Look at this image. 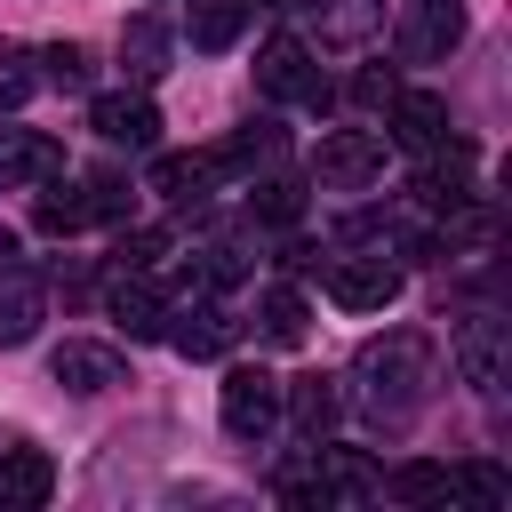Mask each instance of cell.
Listing matches in <instances>:
<instances>
[{"mask_svg": "<svg viewBox=\"0 0 512 512\" xmlns=\"http://www.w3.org/2000/svg\"><path fill=\"white\" fill-rule=\"evenodd\" d=\"M424 384H432V344H424L416 328H392L384 344L360 352V400H368L376 424L400 432V424L424 408Z\"/></svg>", "mask_w": 512, "mask_h": 512, "instance_id": "6da1fadb", "label": "cell"}, {"mask_svg": "<svg viewBox=\"0 0 512 512\" xmlns=\"http://www.w3.org/2000/svg\"><path fill=\"white\" fill-rule=\"evenodd\" d=\"M160 328H168V344H176L184 360H224V352H232V336H240V320H232L208 288H184V304H176V312H160Z\"/></svg>", "mask_w": 512, "mask_h": 512, "instance_id": "7a4b0ae2", "label": "cell"}, {"mask_svg": "<svg viewBox=\"0 0 512 512\" xmlns=\"http://www.w3.org/2000/svg\"><path fill=\"white\" fill-rule=\"evenodd\" d=\"M312 176L336 184V192L376 184V176H384V136H376V128H328V136L312 144Z\"/></svg>", "mask_w": 512, "mask_h": 512, "instance_id": "3957f363", "label": "cell"}, {"mask_svg": "<svg viewBox=\"0 0 512 512\" xmlns=\"http://www.w3.org/2000/svg\"><path fill=\"white\" fill-rule=\"evenodd\" d=\"M280 424V376L272 368H232L224 376V432L232 440H264Z\"/></svg>", "mask_w": 512, "mask_h": 512, "instance_id": "277c9868", "label": "cell"}, {"mask_svg": "<svg viewBox=\"0 0 512 512\" xmlns=\"http://www.w3.org/2000/svg\"><path fill=\"white\" fill-rule=\"evenodd\" d=\"M256 88L264 96H280V104H328V80L312 72V56H304V40H264V56H256Z\"/></svg>", "mask_w": 512, "mask_h": 512, "instance_id": "5b68a950", "label": "cell"}, {"mask_svg": "<svg viewBox=\"0 0 512 512\" xmlns=\"http://www.w3.org/2000/svg\"><path fill=\"white\" fill-rule=\"evenodd\" d=\"M464 40V8L456 0H416L408 16H400V32H392V48L408 56V64H424V56H448Z\"/></svg>", "mask_w": 512, "mask_h": 512, "instance_id": "8992f818", "label": "cell"}, {"mask_svg": "<svg viewBox=\"0 0 512 512\" xmlns=\"http://www.w3.org/2000/svg\"><path fill=\"white\" fill-rule=\"evenodd\" d=\"M328 296H336L344 312H384V304L400 296V264H384V256H344V264L328 272Z\"/></svg>", "mask_w": 512, "mask_h": 512, "instance_id": "52a82bcc", "label": "cell"}, {"mask_svg": "<svg viewBox=\"0 0 512 512\" xmlns=\"http://www.w3.org/2000/svg\"><path fill=\"white\" fill-rule=\"evenodd\" d=\"M88 128H96L104 144H128V152H152V144H160L152 96H96V104H88Z\"/></svg>", "mask_w": 512, "mask_h": 512, "instance_id": "ba28073f", "label": "cell"}, {"mask_svg": "<svg viewBox=\"0 0 512 512\" xmlns=\"http://www.w3.org/2000/svg\"><path fill=\"white\" fill-rule=\"evenodd\" d=\"M392 144L440 152V144H448V104H440L432 88H392Z\"/></svg>", "mask_w": 512, "mask_h": 512, "instance_id": "9c48e42d", "label": "cell"}, {"mask_svg": "<svg viewBox=\"0 0 512 512\" xmlns=\"http://www.w3.org/2000/svg\"><path fill=\"white\" fill-rule=\"evenodd\" d=\"M64 168V144L40 128H0V184H48Z\"/></svg>", "mask_w": 512, "mask_h": 512, "instance_id": "30bf717a", "label": "cell"}, {"mask_svg": "<svg viewBox=\"0 0 512 512\" xmlns=\"http://www.w3.org/2000/svg\"><path fill=\"white\" fill-rule=\"evenodd\" d=\"M280 416H296V432H304V440H320V432H336L344 392H336L328 376H296V384H280Z\"/></svg>", "mask_w": 512, "mask_h": 512, "instance_id": "8fae6325", "label": "cell"}, {"mask_svg": "<svg viewBox=\"0 0 512 512\" xmlns=\"http://www.w3.org/2000/svg\"><path fill=\"white\" fill-rule=\"evenodd\" d=\"M456 368H464V384L496 392V384H504V328H496V320H464V328H456Z\"/></svg>", "mask_w": 512, "mask_h": 512, "instance_id": "7c38bea8", "label": "cell"}, {"mask_svg": "<svg viewBox=\"0 0 512 512\" xmlns=\"http://www.w3.org/2000/svg\"><path fill=\"white\" fill-rule=\"evenodd\" d=\"M104 304H112V320H120L128 336H160V312H168V304L152 296L144 272H112V280H104Z\"/></svg>", "mask_w": 512, "mask_h": 512, "instance_id": "4fadbf2b", "label": "cell"}, {"mask_svg": "<svg viewBox=\"0 0 512 512\" xmlns=\"http://www.w3.org/2000/svg\"><path fill=\"white\" fill-rule=\"evenodd\" d=\"M48 368H56L64 392H112V384H120V352H112V344H64Z\"/></svg>", "mask_w": 512, "mask_h": 512, "instance_id": "5bb4252c", "label": "cell"}, {"mask_svg": "<svg viewBox=\"0 0 512 512\" xmlns=\"http://www.w3.org/2000/svg\"><path fill=\"white\" fill-rule=\"evenodd\" d=\"M40 328V280L24 264H0V344H32Z\"/></svg>", "mask_w": 512, "mask_h": 512, "instance_id": "9a60e30c", "label": "cell"}, {"mask_svg": "<svg viewBox=\"0 0 512 512\" xmlns=\"http://www.w3.org/2000/svg\"><path fill=\"white\" fill-rule=\"evenodd\" d=\"M48 488H56V464L40 456V448H0V496L8 504H48Z\"/></svg>", "mask_w": 512, "mask_h": 512, "instance_id": "2e32d148", "label": "cell"}, {"mask_svg": "<svg viewBox=\"0 0 512 512\" xmlns=\"http://www.w3.org/2000/svg\"><path fill=\"white\" fill-rule=\"evenodd\" d=\"M208 160H192V152H152V168H144V184L152 192H168V200H200L208 192Z\"/></svg>", "mask_w": 512, "mask_h": 512, "instance_id": "e0dca14e", "label": "cell"}, {"mask_svg": "<svg viewBox=\"0 0 512 512\" xmlns=\"http://www.w3.org/2000/svg\"><path fill=\"white\" fill-rule=\"evenodd\" d=\"M320 480H328V504H352V496H376V464L352 456V448H320Z\"/></svg>", "mask_w": 512, "mask_h": 512, "instance_id": "ac0fdd59", "label": "cell"}, {"mask_svg": "<svg viewBox=\"0 0 512 512\" xmlns=\"http://www.w3.org/2000/svg\"><path fill=\"white\" fill-rule=\"evenodd\" d=\"M376 24H384V0H328V16H320V48H360Z\"/></svg>", "mask_w": 512, "mask_h": 512, "instance_id": "d6986e66", "label": "cell"}, {"mask_svg": "<svg viewBox=\"0 0 512 512\" xmlns=\"http://www.w3.org/2000/svg\"><path fill=\"white\" fill-rule=\"evenodd\" d=\"M120 56H128L136 80H160V72H168V32H160L152 16H128V24H120Z\"/></svg>", "mask_w": 512, "mask_h": 512, "instance_id": "ffe728a7", "label": "cell"}, {"mask_svg": "<svg viewBox=\"0 0 512 512\" xmlns=\"http://www.w3.org/2000/svg\"><path fill=\"white\" fill-rule=\"evenodd\" d=\"M32 224H40L48 240H72V232H88L96 216H88V192H80V184H56V192H40Z\"/></svg>", "mask_w": 512, "mask_h": 512, "instance_id": "44dd1931", "label": "cell"}, {"mask_svg": "<svg viewBox=\"0 0 512 512\" xmlns=\"http://www.w3.org/2000/svg\"><path fill=\"white\" fill-rule=\"evenodd\" d=\"M256 320H264V336H272V344H304V328H312V312H304V296H296V288H264Z\"/></svg>", "mask_w": 512, "mask_h": 512, "instance_id": "7402d4cb", "label": "cell"}, {"mask_svg": "<svg viewBox=\"0 0 512 512\" xmlns=\"http://www.w3.org/2000/svg\"><path fill=\"white\" fill-rule=\"evenodd\" d=\"M240 40V8L232 0H200L192 8V48H232Z\"/></svg>", "mask_w": 512, "mask_h": 512, "instance_id": "603a6c76", "label": "cell"}, {"mask_svg": "<svg viewBox=\"0 0 512 512\" xmlns=\"http://www.w3.org/2000/svg\"><path fill=\"white\" fill-rule=\"evenodd\" d=\"M80 192H88V216H128V208H136V184H128L120 168H96Z\"/></svg>", "mask_w": 512, "mask_h": 512, "instance_id": "cb8c5ba5", "label": "cell"}, {"mask_svg": "<svg viewBox=\"0 0 512 512\" xmlns=\"http://www.w3.org/2000/svg\"><path fill=\"white\" fill-rule=\"evenodd\" d=\"M376 488H384V496H400V504H424V496H440V488H448V472H440V464H400V472H392V480H376Z\"/></svg>", "mask_w": 512, "mask_h": 512, "instance_id": "d4e9b609", "label": "cell"}, {"mask_svg": "<svg viewBox=\"0 0 512 512\" xmlns=\"http://www.w3.org/2000/svg\"><path fill=\"white\" fill-rule=\"evenodd\" d=\"M40 64H48V72H40L48 88H88V48H80V40H56Z\"/></svg>", "mask_w": 512, "mask_h": 512, "instance_id": "484cf974", "label": "cell"}, {"mask_svg": "<svg viewBox=\"0 0 512 512\" xmlns=\"http://www.w3.org/2000/svg\"><path fill=\"white\" fill-rule=\"evenodd\" d=\"M160 256H168V232H152V224L144 232H120V272H152Z\"/></svg>", "mask_w": 512, "mask_h": 512, "instance_id": "4316f807", "label": "cell"}, {"mask_svg": "<svg viewBox=\"0 0 512 512\" xmlns=\"http://www.w3.org/2000/svg\"><path fill=\"white\" fill-rule=\"evenodd\" d=\"M456 488H464V496H472V504H488V512H496V504H504V496H512V488H504V472H496V464H464V472H456Z\"/></svg>", "mask_w": 512, "mask_h": 512, "instance_id": "83f0119b", "label": "cell"}, {"mask_svg": "<svg viewBox=\"0 0 512 512\" xmlns=\"http://www.w3.org/2000/svg\"><path fill=\"white\" fill-rule=\"evenodd\" d=\"M256 216H264V224H296V216H304V192H296V184H264V192H256Z\"/></svg>", "mask_w": 512, "mask_h": 512, "instance_id": "f1b7e54d", "label": "cell"}, {"mask_svg": "<svg viewBox=\"0 0 512 512\" xmlns=\"http://www.w3.org/2000/svg\"><path fill=\"white\" fill-rule=\"evenodd\" d=\"M24 96H32V72L16 48H0V104H24Z\"/></svg>", "mask_w": 512, "mask_h": 512, "instance_id": "f546056e", "label": "cell"}, {"mask_svg": "<svg viewBox=\"0 0 512 512\" xmlns=\"http://www.w3.org/2000/svg\"><path fill=\"white\" fill-rule=\"evenodd\" d=\"M352 104H392V72H376V64H368V72L352 80Z\"/></svg>", "mask_w": 512, "mask_h": 512, "instance_id": "4dcf8cb0", "label": "cell"}, {"mask_svg": "<svg viewBox=\"0 0 512 512\" xmlns=\"http://www.w3.org/2000/svg\"><path fill=\"white\" fill-rule=\"evenodd\" d=\"M0 264H16V232L8 224H0Z\"/></svg>", "mask_w": 512, "mask_h": 512, "instance_id": "1f68e13d", "label": "cell"}, {"mask_svg": "<svg viewBox=\"0 0 512 512\" xmlns=\"http://www.w3.org/2000/svg\"><path fill=\"white\" fill-rule=\"evenodd\" d=\"M232 8H272V0H232Z\"/></svg>", "mask_w": 512, "mask_h": 512, "instance_id": "d6a6232c", "label": "cell"}]
</instances>
